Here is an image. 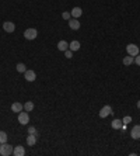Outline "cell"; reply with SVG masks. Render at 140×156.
Wrapping results in <instances>:
<instances>
[{
	"instance_id": "6da1fadb",
	"label": "cell",
	"mask_w": 140,
	"mask_h": 156,
	"mask_svg": "<svg viewBox=\"0 0 140 156\" xmlns=\"http://www.w3.org/2000/svg\"><path fill=\"white\" fill-rule=\"evenodd\" d=\"M13 146L8 145L7 142L6 144H0V155L2 156H8V155H13Z\"/></svg>"
},
{
	"instance_id": "7a4b0ae2",
	"label": "cell",
	"mask_w": 140,
	"mask_h": 156,
	"mask_svg": "<svg viewBox=\"0 0 140 156\" xmlns=\"http://www.w3.org/2000/svg\"><path fill=\"white\" fill-rule=\"evenodd\" d=\"M38 37V31L35 28H27L24 31V38L28 40V41H32V40H35Z\"/></svg>"
},
{
	"instance_id": "3957f363",
	"label": "cell",
	"mask_w": 140,
	"mask_h": 156,
	"mask_svg": "<svg viewBox=\"0 0 140 156\" xmlns=\"http://www.w3.org/2000/svg\"><path fill=\"white\" fill-rule=\"evenodd\" d=\"M139 46L136 45V44H129L128 46H126V52H128V55H130V56H137L139 55Z\"/></svg>"
},
{
	"instance_id": "277c9868",
	"label": "cell",
	"mask_w": 140,
	"mask_h": 156,
	"mask_svg": "<svg viewBox=\"0 0 140 156\" xmlns=\"http://www.w3.org/2000/svg\"><path fill=\"white\" fill-rule=\"evenodd\" d=\"M18 123L21 125H27L30 123V115H28V111H20L18 113Z\"/></svg>"
},
{
	"instance_id": "5b68a950",
	"label": "cell",
	"mask_w": 140,
	"mask_h": 156,
	"mask_svg": "<svg viewBox=\"0 0 140 156\" xmlns=\"http://www.w3.org/2000/svg\"><path fill=\"white\" fill-rule=\"evenodd\" d=\"M111 114H112V107L111 106H104L100 110V113H98V115H100L101 118H107V117L111 115Z\"/></svg>"
},
{
	"instance_id": "8992f818",
	"label": "cell",
	"mask_w": 140,
	"mask_h": 156,
	"mask_svg": "<svg viewBox=\"0 0 140 156\" xmlns=\"http://www.w3.org/2000/svg\"><path fill=\"white\" fill-rule=\"evenodd\" d=\"M3 30L6 33H14V30H16V24L13 23V21H4L3 23Z\"/></svg>"
},
{
	"instance_id": "52a82bcc",
	"label": "cell",
	"mask_w": 140,
	"mask_h": 156,
	"mask_svg": "<svg viewBox=\"0 0 140 156\" xmlns=\"http://www.w3.org/2000/svg\"><path fill=\"white\" fill-rule=\"evenodd\" d=\"M24 79L27 80V82H34V80L36 79V73L31 69H27L24 72Z\"/></svg>"
},
{
	"instance_id": "ba28073f",
	"label": "cell",
	"mask_w": 140,
	"mask_h": 156,
	"mask_svg": "<svg viewBox=\"0 0 140 156\" xmlns=\"http://www.w3.org/2000/svg\"><path fill=\"white\" fill-rule=\"evenodd\" d=\"M13 155L14 156H24L25 155V149L23 145H17V146H14V149H13Z\"/></svg>"
},
{
	"instance_id": "9c48e42d",
	"label": "cell",
	"mask_w": 140,
	"mask_h": 156,
	"mask_svg": "<svg viewBox=\"0 0 140 156\" xmlns=\"http://www.w3.org/2000/svg\"><path fill=\"white\" fill-rule=\"evenodd\" d=\"M80 21L77 20V18H70L69 20V27H70V30H74V31H77V30L80 28Z\"/></svg>"
},
{
	"instance_id": "30bf717a",
	"label": "cell",
	"mask_w": 140,
	"mask_h": 156,
	"mask_svg": "<svg viewBox=\"0 0 140 156\" xmlns=\"http://www.w3.org/2000/svg\"><path fill=\"white\" fill-rule=\"evenodd\" d=\"M130 136L133 139H140V125H135L130 131Z\"/></svg>"
},
{
	"instance_id": "8fae6325",
	"label": "cell",
	"mask_w": 140,
	"mask_h": 156,
	"mask_svg": "<svg viewBox=\"0 0 140 156\" xmlns=\"http://www.w3.org/2000/svg\"><path fill=\"white\" fill-rule=\"evenodd\" d=\"M80 48H81V44H80L79 41H76V40H74V41H72L70 44H69V49L73 51V52H76V51H79Z\"/></svg>"
},
{
	"instance_id": "7c38bea8",
	"label": "cell",
	"mask_w": 140,
	"mask_h": 156,
	"mask_svg": "<svg viewBox=\"0 0 140 156\" xmlns=\"http://www.w3.org/2000/svg\"><path fill=\"white\" fill-rule=\"evenodd\" d=\"M70 14H72L73 18H79V17H81V14H83V10H81V7H73Z\"/></svg>"
},
{
	"instance_id": "4fadbf2b",
	"label": "cell",
	"mask_w": 140,
	"mask_h": 156,
	"mask_svg": "<svg viewBox=\"0 0 140 156\" xmlns=\"http://www.w3.org/2000/svg\"><path fill=\"white\" fill-rule=\"evenodd\" d=\"M111 127L114 128V129H122V127H123V123H122V119L115 118L111 123Z\"/></svg>"
},
{
	"instance_id": "5bb4252c",
	"label": "cell",
	"mask_w": 140,
	"mask_h": 156,
	"mask_svg": "<svg viewBox=\"0 0 140 156\" xmlns=\"http://www.w3.org/2000/svg\"><path fill=\"white\" fill-rule=\"evenodd\" d=\"M24 110V104H21L18 103V101H16V103L11 106V111L13 113H20V111Z\"/></svg>"
},
{
	"instance_id": "9a60e30c",
	"label": "cell",
	"mask_w": 140,
	"mask_h": 156,
	"mask_svg": "<svg viewBox=\"0 0 140 156\" xmlns=\"http://www.w3.org/2000/svg\"><path fill=\"white\" fill-rule=\"evenodd\" d=\"M58 49L62 51V52H64L66 49H69V42L64 41V40H62V41L58 42Z\"/></svg>"
},
{
	"instance_id": "2e32d148",
	"label": "cell",
	"mask_w": 140,
	"mask_h": 156,
	"mask_svg": "<svg viewBox=\"0 0 140 156\" xmlns=\"http://www.w3.org/2000/svg\"><path fill=\"white\" fill-rule=\"evenodd\" d=\"M35 144H36V135L28 134V136H27V145H28V146H34Z\"/></svg>"
},
{
	"instance_id": "e0dca14e",
	"label": "cell",
	"mask_w": 140,
	"mask_h": 156,
	"mask_svg": "<svg viewBox=\"0 0 140 156\" xmlns=\"http://www.w3.org/2000/svg\"><path fill=\"white\" fill-rule=\"evenodd\" d=\"M133 62H135V58L130 56V55H128V56L123 58V65H126V66H130Z\"/></svg>"
},
{
	"instance_id": "ac0fdd59",
	"label": "cell",
	"mask_w": 140,
	"mask_h": 156,
	"mask_svg": "<svg viewBox=\"0 0 140 156\" xmlns=\"http://www.w3.org/2000/svg\"><path fill=\"white\" fill-rule=\"evenodd\" d=\"M24 110L28 111V113H30V111H32V110H34V103H32V101H25Z\"/></svg>"
},
{
	"instance_id": "d6986e66",
	"label": "cell",
	"mask_w": 140,
	"mask_h": 156,
	"mask_svg": "<svg viewBox=\"0 0 140 156\" xmlns=\"http://www.w3.org/2000/svg\"><path fill=\"white\" fill-rule=\"evenodd\" d=\"M7 142V134L4 131H0V144H6Z\"/></svg>"
},
{
	"instance_id": "ffe728a7",
	"label": "cell",
	"mask_w": 140,
	"mask_h": 156,
	"mask_svg": "<svg viewBox=\"0 0 140 156\" xmlns=\"http://www.w3.org/2000/svg\"><path fill=\"white\" fill-rule=\"evenodd\" d=\"M16 68H17V70H18L20 73H24L25 70H27V69H25V65H24V63H17Z\"/></svg>"
},
{
	"instance_id": "44dd1931",
	"label": "cell",
	"mask_w": 140,
	"mask_h": 156,
	"mask_svg": "<svg viewBox=\"0 0 140 156\" xmlns=\"http://www.w3.org/2000/svg\"><path fill=\"white\" fill-rule=\"evenodd\" d=\"M62 18H63V20H70V18H72V14H70V13L69 11H63L62 13Z\"/></svg>"
},
{
	"instance_id": "7402d4cb",
	"label": "cell",
	"mask_w": 140,
	"mask_h": 156,
	"mask_svg": "<svg viewBox=\"0 0 140 156\" xmlns=\"http://www.w3.org/2000/svg\"><path fill=\"white\" fill-rule=\"evenodd\" d=\"M64 56L67 58V59H72V58H73V51L66 49V51H64Z\"/></svg>"
},
{
	"instance_id": "603a6c76",
	"label": "cell",
	"mask_w": 140,
	"mask_h": 156,
	"mask_svg": "<svg viewBox=\"0 0 140 156\" xmlns=\"http://www.w3.org/2000/svg\"><path fill=\"white\" fill-rule=\"evenodd\" d=\"M122 123H123V125H128L129 123H132V117H129V115H126L123 119H122Z\"/></svg>"
},
{
	"instance_id": "cb8c5ba5",
	"label": "cell",
	"mask_w": 140,
	"mask_h": 156,
	"mask_svg": "<svg viewBox=\"0 0 140 156\" xmlns=\"http://www.w3.org/2000/svg\"><path fill=\"white\" fill-rule=\"evenodd\" d=\"M28 134H32V135H38V132H36V129L34 127H30L28 128Z\"/></svg>"
},
{
	"instance_id": "d4e9b609",
	"label": "cell",
	"mask_w": 140,
	"mask_h": 156,
	"mask_svg": "<svg viewBox=\"0 0 140 156\" xmlns=\"http://www.w3.org/2000/svg\"><path fill=\"white\" fill-rule=\"evenodd\" d=\"M135 63H136L137 66H140V53L137 55V56H135Z\"/></svg>"
},
{
	"instance_id": "484cf974",
	"label": "cell",
	"mask_w": 140,
	"mask_h": 156,
	"mask_svg": "<svg viewBox=\"0 0 140 156\" xmlns=\"http://www.w3.org/2000/svg\"><path fill=\"white\" fill-rule=\"evenodd\" d=\"M137 108H139V110H140V100H139V101H137Z\"/></svg>"
}]
</instances>
